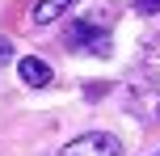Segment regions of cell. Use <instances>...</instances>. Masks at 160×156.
Here are the masks:
<instances>
[{
  "mask_svg": "<svg viewBox=\"0 0 160 156\" xmlns=\"http://www.w3.org/2000/svg\"><path fill=\"white\" fill-rule=\"evenodd\" d=\"M59 156H122V143H118V135H110V131H88V135H80V139H72Z\"/></svg>",
  "mask_w": 160,
  "mask_h": 156,
  "instance_id": "obj_1",
  "label": "cell"
},
{
  "mask_svg": "<svg viewBox=\"0 0 160 156\" xmlns=\"http://www.w3.org/2000/svg\"><path fill=\"white\" fill-rule=\"evenodd\" d=\"M68 47H88L93 55H110V34L97 30L93 21H76L68 30Z\"/></svg>",
  "mask_w": 160,
  "mask_h": 156,
  "instance_id": "obj_2",
  "label": "cell"
},
{
  "mask_svg": "<svg viewBox=\"0 0 160 156\" xmlns=\"http://www.w3.org/2000/svg\"><path fill=\"white\" fill-rule=\"evenodd\" d=\"M17 72H21V80L30 84V89H47L51 84V63L38 59V55H25L21 63H17Z\"/></svg>",
  "mask_w": 160,
  "mask_h": 156,
  "instance_id": "obj_3",
  "label": "cell"
},
{
  "mask_svg": "<svg viewBox=\"0 0 160 156\" xmlns=\"http://www.w3.org/2000/svg\"><path fill=\"white\" fill-rule=\"evenodd\" d=\"M72 4H76V0H38V4H34V25H51V21H59Z\"/></svg>",
  "mask_w": 160,
  "mask_h": 156,
  "instance_id": "obj_4",
  "label": "cell"
},
{
  "mask_svg": "<svg viewBox=\"0 0 160 156\" xmlns=\"http://www.w3.org/2000/svg\"><path fill=\"white\" fill-rule=\"evenodd\" d=\"M135 13H143V17L160 13V0H135Z\"/></svg>",
  "mask_w": 160,
  "mask_h": 156,
  "instance_id": "obj_5",
  "label": "cell"
},
{
  "mask_svg": "<svg viewBox=\"0 0 160 156\" xmlns=\"http://www.w3.org/2000/svg\"><path fill=\"white\" fill-rule=\"evenodd\" d=\"M8 59H13V42L0 38V63H8Z\"/></svg>",
  "mask_w": 160,
  "mask_h": 156,
  "instance_id": "obj_6",
  "label": "cell"
},
{
  "mask_svg": "<svg viewBox=\"0 0 160 156\" xmlns=\"http://www.w3.org/2000/svg\"><path fill=\"white\" fill-rule=\"evenodd\" d=\"M156 156H160V152H156Z\"/></svg>",
  "mask_w": 160,
  "mask_h": 156,
  "instance_id": "obj_7",
  "label": "cell"
}]
</instances>
